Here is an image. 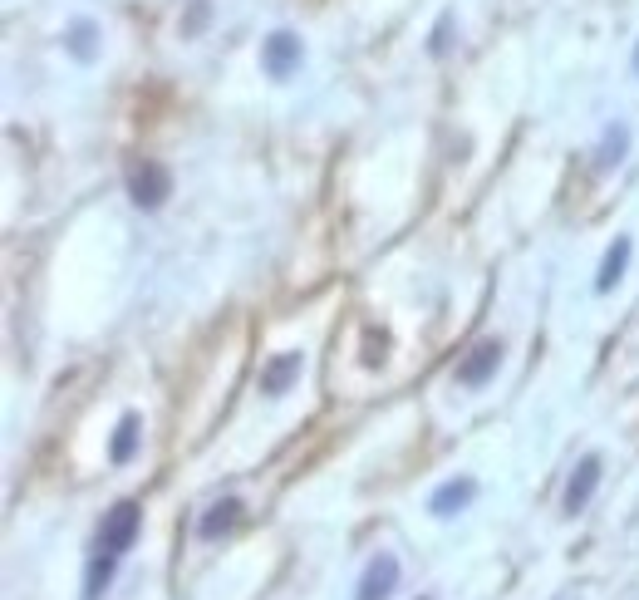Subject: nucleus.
<instances>
[{"mask_svg":"<svg viewBox=\"0 0 639 600\" xmlns=\"http://www.w3.org/2000/svg\"><path fill=\"white\" fill-rule=\"evenodd\" d=\"M128 197H133L138 212H158L173 197V168L168 163H153V158L133 163L128 168Z\"/></svg>","mask_w":639,"mask_h":600,"instance_id":"obj_1","label":"nucleus"},{"mask_svg":"<svg viewBox=\"0 0 639 600\" xmlns=\"http://www.w3.org/2000/svg\"><path fill=\"white\" fill-rule=\"evenodd\" d=\"M138 532H143V507L123 497V502H114V507L104 512V527H99V551L123 556V551H133Z\"/></svg>","mask_w":639,"mask_h":600,"instance_id":"obj_2","label":"nucleus"},{"mask_svg":"<svg viewBox=\"0 0 639 600\" xmlns=\"http://www.w3.org/2000/svg\"><path fill=\"white\" fill-rule=\"evenodd\" d=\"M305 64V45H300V35L291 30H271L266 40H261V69H266V79H291L295 69Z\"/></svg>","mask_w":639,"mask_h":600,"instance_id":"obj_3","label":"nucleus"},{"mask_svg":"<svg viewBox=\"0 0 639 600\" xmlns=\"http://www.w3.org/2000/svg\"><path fill=\"white\" fill-rule=\"evenodd\" d=\"M502 355H507V345H502V340H477L463 360H458V369H453V384H463V389H482V384L502 369Z\"/></svg>","mask_w":639,"mask_h":600,"instance_id":"obj_4","label":"nucleus"},{"mask_svg":"<svg viewBox=\"0 0 639 600\" xmlns=\"http://www.w3.org/2000/svg\"><path fill=\"white\" fill-rule=\"evenodd\" d=\"M600 478H605V458H600V453H585L581 463H576V473H571V482H566L561 507H566L571 517L585 512V507H590V497H595V487H600Z\"/></svg>","mask_w":639,"mask_h":600,"instance_id":"obj_5","label":"nucleus"},{"mask_svg":"<svg viewBox=\"0 0 639 600\" xmlns=\"http://www.w3.org/2000/svg\"><path fill=\"white\" fill-rule=\"evenodd\" d=\"M394 591H399V556L379 551V556L364 566V576H359V586H354V600H389Z\"/></svg>","mask_w":639,"mask_h":600,"instance_id":"obj_6","label":"nucleus"},{"mask_svg":"<svg viewBox=\"0 0 639 600\" xmlns=\"http://www.w3.org/2000/svg\"><path fill=\"white\" fill-rule=\"evenodd\" d=\"M300 369H305V355H300V350H281V355H271V360L261 364V379H256V384H261L266 399H281V394H291Z\"/></svg>","mask_w":639,"mask_h":600,"instance_id":"obj_7","label":"nucleus"},{"mask_svg":"<svg viewBox=\"0 0 639 600\" xmlns=\"http://www.w3.org/2000/svg\"><path fill=\"white\" fill-rule=\"evenodd\" d=\"M472 497H477V478H448L433 487V497H428V512L433 517H458V512H467L472 507Z\"/></svg>","mask_w":639,"mask_h":600,"instance_id":"obj_8","label":"nucleus"},{"mask_svg":"<svg viewBox=\"0 0 639 600\" xmlns=\"http://www.w3.org/2000/svg\"><path fill=\"white\" fill-rule=\"evenodd\" d=\"M64 50H69L79 64H94L99 55H104V30H99L89 15H79V20L64 25Z\"/></svg>","mask_w":639,"mask_h":600,"instance_id":"obj_9","label":"nucleus"},{"mask_svg":"<svg viewBox=\"0 0 639 600\" xmlns=\"http://www.w3.org/2000/svg\"><path fill=\"white\" fill-rule=\"evenodd\" d=\"M241 512H246V502H241V497H222V502H212V507L197 517V537H202V541H222L236 522H241Z\"/></svg>","mask_w":639,"mask_h":600,"instance_id":"obj_10","label":"nucleus"},{"mask_svg":"<svg viewBox=\"0 0 639 600\" xmlns=\"http://www.w3.org/2000/svg\"><path fill=\"white\" fill-rule=\"evenodd\" d=\"M630 256H635V241H630V237H615V241H610V251H605V261H600V276H595V291H600V296H610V291L625 281V271H630Z\"/></svg>","mask_w":639,"mask_h":600,"instance_id":"obj_11","label":"nucleus"},{"mask_svg":"<svg viewBox=\"0 0 639 600\" xmlns=\"http://www.w3.org/2000/svg\"><path fill=\"white\" fill-rule=\"evenodd\" d=\"M138 443H143V419H138V414H123V419L114 423V438H109V463H114V468L133 463Z\"/></svg>","mask_w":639,"mask_h":600,"instance_id":"obj_12","label":"nucleus"},{"mask_svg":"<svg viewBox=\"0 0 639 600\" xmlns=\"http://www.w3.org/2000/svg\"><path fill=\"white\" fill-rule=\"evenodd\" d=\"M625 153H630V123H610V128H605V138H600L595 163H600V168H620V163H625Z\"/></svg>","mask_w":639,"mask_h":600,"instance_id":"obj_13","label":"nucleus"},{"mask_svg":"<svg viewBox=\"0 0 639 600\" xmlns=\"http://www.w3.org/2000/svg\"><path fill=\"white\" fill-rule=\"evenodd\" d=\"M114 566H118V556H109V551H99V556L89 561V571H84V600H99L104 591H109Z\"/></svg>","mask_w":639,"mask_h":600,"instance_id":"obj_14","label":"nucleus"},{"mask_svg":"<svg viewBox=\"0 0 639 600\" xmlns=\"http://www.w3.org/2000/svg\"><path fill=\"white\" fill-rule=\"evenodd\" d=\"M448 30H453V15H443V20L433 25V40H428L433 55H448Z\"/></svg>","mask_w":639,"mask_h":600,"instance_id":"obj_15","label":"nucleus"},{"mask_svg":"<svg viewBox=\"0 0 639 600\" xmlns=\"http://www.w3.org/2000/svg\"><path fill=\"white\" fill-rule=\"evenodd\" d=\"M202 25H207V0H197V5H192V15H187V25H182V35H197Z\"/></svg>","mask_w":639,"mask_h":600,"instance_id":"obj_16","label":"nucleus"},{"mask_svg":"<svg viewBox=\"0 0 639 600\" xmlns=\"http://www.w3.org/2000/svg\"><path fill=\"white\" fill-rule=\"evenodd\" d=\"M384 345H389V340L369 330V355H364V364H369V369H374V364H384Z\"/></svg>","mask_w":639,"mask_h":600,"instance_id":"obj_17","label":"nucleus"},{"mask_svg":"<svg viewBox=\"0 0 639 600\" xmlns=\"http://www.w3.org/2000/svg\"><path fill=\"white\" fill-rule=\"evenodd\" d=\"M635 74H639V45H635Z\"/></svg>","mask_w":639,"mask_h":600,"instance_id":"obj_18","label":"nucleus"},{"mask_svg":"<svg viewBox=\"0 0 639 600\" xmlns=\"http://www.w3.org/2000/svg\"><path fill=\"white\" fill-rule=\"evenodd\" d=\"M418 600H433V596H418Z\"/></svg>","mask_w":639,"mask_h":600,"instance_id":"obj_19","label":"nucleus"}]
</instances>
